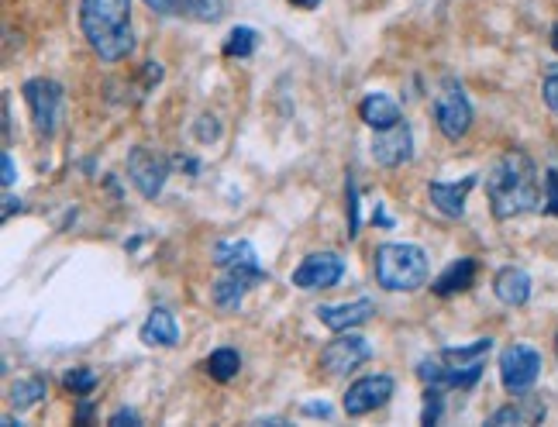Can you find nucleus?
<instances>
[{
  "label": "nucleus",
  "instance_id": "1",
  "mask_svg": "<svg viewBox=\"0 0 558 427\" xmlns=\"http://www.w3.org/2000/svg\"><path fill=\"white\" fill-rule=\"evenodd\" d=\"M486 197L496 221H514L521 214L541 211L538 166L521 149L503 152L486 173Z\"/></svg>",
  "mask_w": 558,
  "mask_h": 427
},
{
  "label": "nucleus",
  "instance_id": "2",
  "mask_svg": "<svg viewBox=\"0 0 558 427\" xmlns=\"http://www.w3.org/2000/svg\"><path fill=\"white\" fill-rule=\"evenodd\" d=\"M80 28L104 62H121L135 52L131 0H80Z\"/></svg>",
  "mask_w": 558,
  "mask_h": 427
},
{
  "label": "nucleus",
  "instance_id": "3",
  "mask_svg": "<svg viewBox=\"0 0 558 427\" xmlns=\"http://www.w3.org/2000/svg\"><path fill=\"white\" fill-rule=\"evenodd\" d=\"M493 352V338H476L462 348H441L417 362V379L438 390H472L483 379L486 355Z\"/></svg>",
  "mask_w": 558,
  "mask_h": 427
},
{
  "label": "nucleus",
  "instance_id": "4",
  "mask_svg": "<svg viewBox=\"0 0 558 427\" xmlns=\"http://www.w3.org/2000/svg\"><path fill=\"white\" fill-rule=\"evenodd\" d=\"M372 273L376 283L390 293H414L428 283V252L421 245H400L386 242L372 252Z\"/></svg>",
  "mask_w": 558,
  "mask_h": 427
},
{
  "label": "nucleus",
  "instance_id": "5",
  "mask_svg": "<svg viewBox=\"0 0 558 427\" xmlns=\"http://www.w3.org/2000/svg\"><path fill=\"white\" fill-rule=\"evenodd\" d=\"M21 93H25V104H28V111H31L35 135L49 142V138L59 131L66 93H62V87H59L56 80H45V76H35V80H28L25 87H21Z\"/></svg>",
  "mask_w": 558,
  "mask_h": 427
},
{
  "label": "nucleus",
  "instance_id": "6",
  "mask_svg": "<svg viewBox=\"0 0 558 427\" xmlns=\"http://www.w3.org/2000/svg\"><path fill=\"white\" fill-rule=\"evenodd\" d=\"M434 121H438V131L448 142H459L472 128V104L465 97L462 83L452 80V76H445L438 93H434Z\"/></svg>",
  "mask_w": 558,
  "mask_h": 427
},
{
  "label": "nucleus",
  "instance_id": "7",
  "mask_svg": "<svg viewBox=\"0 0 558 427\" xmlns=\"http://www.w3.org/2000/svg\"><path fill=\"white\" fill-rule=\"evenodd\" d=\"M541 376V352L531 345H510L500 352V383L507 393L521 397V393H531V386L538 383Z\"/></svg>",
  "mask_w": 558,
  "mask_h": 427
},
{
  "label": "nucleus",
  "instance_id": "8",
  "mask_svg": "<svg viewBox=\"0 0 558 427\" xmlns=\"http://www.w3.org/2000/svg\"><path fill=\"white\" fill-rule=\"evenodd\" d=\"M128 176L145 200H155L169 180V159L149 149V145H135V149L128 152Z\"/></svg>",
  "mask_w": 558,
  "mask_h": 427
},
{
  "label": "nucleus",
  "instance_id": "9",
  "mask_svg": "<svg viewBox=\"0 0 558 427\" xmlns=\"http://www.w3.org/2000/svg\"><path fill=\"white\" fill-rule=\"evenodd\" d=\"M372 359V345L362 335H352V331H338L335 341H328L321 352V369L328 376H348L352 369L366 366Z\"/></svg>",
  "mask_w": 558,
  "mask_h": 427
},
{
  "label": "nucleus",
  "instance_id": "10",
  "mask_svg": "<svg viewBox=\"0 0 558 427\" xmlns=\"http://www.w3.org/2000/svg\"><path fill=\"white\" fill-rule=\"evenodd\" d=\"M390 397H393V379L386 376V372H376V376L355 379V383L348 386L341 407H345L348 417H366V414H372V410L383 407Z\"/></svg>",
  "mask_w": 558,
  "mask_h": 427
},
{
  "label": "nucleus",
  "instance_id": "11",
  "mask_svg": "<svg viewBox=\"0 0 558 427\" xmlns=\"http://www.w3.org/2000/svg\"><path fill=\"white\" fill-rule=\"evenodd\" d=\"M341 276H345V262L338 252H310L293 269V286L297 290H331Z\"/></svg>",
  "mask_w": 558,
  "mask_h": 427
},
{
  "label": "nucleus",
  "instance_id": "12",
  "mask_svg": "<svg viewBox=\"0 0 558 427\" xmlns=\"http://www.w3.org/2000/svg\"><path fill=\"white\" fill-rule=\"evenodd\" d=\"M372 159L383 169L407 166L414 159V131H410V124L400 121L386 131H376V138H372Z\"/></svg>",
  "mask_w": 558,
  "mask_h": 427
},
{
  "label": "nucleus",
  "instance_id": "13",
  "mask_svg": "<svg viewBox=\"0 0 558 427\" xmlns=\"http://www.w3.org/2000/svg\"><path fill=\"white\" fill-rule=\"evenodd\" d=\"M269 273H238V269H221V279L214 283V304L217 310H224V314H231V310L242 307L245 293L252 290V286L266 283Z\"/></svg>",
  "mask_w": 558,
  "mask_h": 427
},
{
  "label": "nucleus",
  "instance_id": "14",
  "mask_svg": "<svg viewBox=\"0 0 558 427\" xmlns=\"http://www.w3.org/2000/svg\"><path fill=\"white\" fill-rule=\"evenodd\" d=\"M317 321L324 324L328 331H355L362 328L366 321H372V314H376V304L372 300H352V304H321L314 310Z\"/></svg>",
  "mask_w": 558,
  "mask_h": 427
},
{
  "label": "nucleus",
  "instance_id": "15",
  "mask_svg": "<svg viewBox=\"0 0 558 427\" xmlns=\"http://www.w3.org/2000/svg\"><path fill=\"white\" fill-rule=\"evenodd\" d=\"M479 183V176H465L459 183H428V197L445 217H462L465 200H469L472 186Z\"/></svg>",
  "mask_w": 558,
  "mask_h": 427
},
{
  "label": "nucleus",
  "instance_id": "16",
  "mask_svg": "<svg viewBox=\"0 0 558 427\" xmlns=\"http://www.w3.org/2000/svg\"><path fill=\"white\" fill-rule=\"evenodd\" d=\"M214 266L217 269H238V273H266L259 266V255H255L252 242L245 238H231V242L214 245Z\"/></svg>",
  "mask_w": 558,
  "mask_h": 427
},
{
  "label": "nucleus",
  "instance_id": "17",
  "mask_svg": "<svg viewBox=\"0 0 558 427\" xmlns=\"http://www.w3.org/2000/svg\"><path fill=\"white\" fill-rule=\"evenodd\" d=\"M541 421H545V400L534 397V393H521L517 403H507V407L493 410L486 424L507 427V424H541Z\"/></svg>",
  "mask_w": 558,
  "mask_h": 427
},
{
  "label": "nucleus",
  "instance_id": "18",
  "mask_svg": "<svg viewBox=\"0 0 558 427\" xmlns=\"http://www.w3.org/2000/svg\"><path fill=\"white\" fill-rule=\"evenodd\" d=\"M493 293H496V300H500V304L524 307L527 300H531V276H527L524 269H517V266L500 269L496 279H493Z\"/></svg>",
  "mask_w": 558,
  "mask_h": 427
},
{
  "label": "nucleus",
  "instance_id": "19",
  "mask_svg": "<svg viewBox=\"0 0 558 427\" xmlns=\"http://www.w3.org/2000/svg\"><path fill=\"white\" fill-rule=\"evenodd\" d=\"M359 118L366 121L372 131H386L403 121V111H400L397 100L386 97V93H369V97L359 104Z\"/></svg>",
  "mask_w": 558,
  "mask_h": 427
},
{
  "label": "nucleus",
  "instance_id": "20",
  "mask_svg": "<svg viewBox=\"0 0 558 427\" xmlns=\"http://www.w3.org/2000/svg\"><path fill=\"white\" fill-rule=\"evenodd\" d=\"M142 341L149 348H176L180 341V328H176V317L166 307H155L149 321L142 324Z\"/></svg>",
  "mask_w": 558,
  "mask_h": 427
},
{
  "label": "nucleus",
  "instance_id": "21",
  "mask_svg": "<svg viewBox=\"0 0 558 427\" xmlns=\"http://www.w3.org/2000/svg\"><path fill=\"white\" fill-rule=\"evenodd\" d=\"M472 283H476V259H459L434 279L431 290L438 293V297H452V293H465Z\"/></svg>",
  "mask_w": 558,
  "mask_h": 427
},
{
  "label": "nucleus",
  "instance_id": "22",
  "mask_svg": "<svg viewBox=\"0 0 558 427\" xmlns=\"http://www.w3.org/2000/svg\"><path fill=\"white\" fill-rule=\"evenodd\" d=\"M238 369H242V355H238L235 348H217L204 362V372L211 379H217V383H231V379L238 376Z\"/></svg>",
  "mask_w": 558,
  "mask_h": 427
},
{
  "label": "nucleus",
  "instance_id": "23",
  "mask_svg": "<svg viewBox=\"0 0 558 427\" xmlns=\"http://www.w3.org/2000/svg\"><path fill=\"white\" fill-rule=\"evenodd\" d=\"M45 397V379L42 376H31V379H18V383L11 386V403L18 410H28L35 407L38 400Z\"/></svg>",
  "mask_w": 558,
  "mask_h": 427
},
{
  "label": "nucleus",
  "instance_id": "24",
  "mask_svg": "<svg viewBox=\"0 0 558 427\" xmlns=\"http://www.w3.org/2000/svg\"><path fill=\"white\" fill-rule=\"evenodd\" d=\"M255 45H259V35H255V28H235L228 38H224V56L228 59H248L255 52Z\"/></svg>",
  "mask_w": 558,
  "mask_h": 427
},
{
  "label": "nucleus",
  "instance_id": "25",
  "mask_svg": "<svg viewBox=\"0 0 558 427\" xmlns=\"http://www.w3.org/2000/svg\"><path fill=\"white\" fill-rule=\"evenodd\" d=\"M62 386H66L73 397H90V393L97 390V372H93L90 366H76V369L66 372Z\"/></svg>",
  "mask_w": 558,
  "mask_h": 427
},
{
  "label": "nucleus",
  "instance_id": "26",
  "mask_svg": "<svg viewBox=\"0 0 558 427\" xmlns=\"http://www.w3.org/2000/svg\"><path fill=\"white\" fill-rule=\"evenodd\" d=\"M445 390H438V386H428V393H424V414H421V421L424 424H438L441 421V414H445V397H441Z\"/></svg>",
  "mask_w": 558,
  "mask_h": 427
},
{
  "label": "nucleus",
  "instance_id": "27",
  "mask_svg": "<svg viewBox=\"0 0 558 427\" xmlns=\"http://www.w3.org/2000/svg\"><path fill=\"white\" fill-rule=\"evenodd\" d=\"M183 4L197 21H217L224 14V0H183Z\"/></svg>",
  "mask_w": 558,
  "mask_h": 427
},
{
  "label": "nucleus",
  "instance_id": "28",
  "mask_svg": "<svg viewBox=\"0 0 558 427\" xmlns=\"http://www.w3.org/2000/svg\"><path fill=\"white\" fill-rule=\"evenodd\" d=\"M541 211L558 217V169L545 173V204H541Z\"/></svg>",
  "mask_w": 558,
  "mask_h": 427
},
{
  "label": "nucleus",
  "instance_id": "29",
  "mask_svg": "<svg viewBox=\"0 0 558 427\" xmlns=\"http://www.w3.org/2000/svg\"><path fill=\"white\" fill-rule=\"evenodd\" d=\"M345 193H348V238H355V235H359V197H355V180H352V173H348Z\"/></svg>",
  "mask_w": 558,
  "mask_h": 427
},
{
  "label": "nucleus",
  "instance_id": "30",
  "mask_svg": "<svg viewBox=\"0 0 558 427\" xmlns=\"http://www.w3.org/2000/svg\"><path fill=\"white\" fill-rule=\"evenodd\" d=\"M197 138H200V142H217V138H221V124H217L214 114H204V118H200Z\"/></svg>",
  "mask_w": 558,
  "mask_h": 427
},
{
  "label": "nucleus",
  "instance_id": "31",
  "mask_svg": "<svg viewBox=\"0 0 558 427\" xmlns=\"http://www.w3.org/2000/svg\"><path fill=\"white\" fill-rule=\"evenodd\" d=\"M145 4H149L155 14H162V18H176V14L186 11L183 0H145Z\"/></svg>",
  "mask_w": 558,
  "mask_h": 427
},
{
  "label": "nucleus",
  "instance_id": "32",
  "mask_svg": "<svg viewBox=\"0 0 558 427\" xmlns=\"http://www.w3.org/2000/svg\"><path fill=\"white\" fill-rule=\"evenodd\" d=\"M107 424H111V427H138V424H142V417H138V410L121 407V410H114V414L107 417Z\"/></svg>",
  "mask_w": 558,
  "mask_h": 427
},
{
  "label": "nucleus",
  "instance_id": "33",
  "mask_svg": "<svg viewBox=\"0 0 558 427\" xmlns=\"http://www.w3.org/2000/svg\"><path fill=\"white\" fill-rule=\"evenodd\" d=\"M541 97H545L548 111L558 114V73H552V76L545 80V87H541Z\"/></svg>",
  "mask_w": 558,
  "mask_h": 427
},
{
  "label": "nucleus",
  "instance_id": "34",
  "mask_svg": "<svg viewBox=\"0 0 558 427\" xmlns=\"http://www.w3.org/2000/svg\"><path fill=\"white\" fill-rule=\"evenodd\" d=\"M0 173H4V176H0V180H4V186H7V190H11V186H14V180H18V169H14V159H11V155H0Z\"/></svg>",
  "mask_w": 558,
  "mask_h": 427
},
{
  "label": "nucleus",
  "instance_id": "35",
  "mask_svg": "<svg viewBox=\"0 0 558 427\" xmlns=\"http://www.w3.org/2000/svg\"><path fill=\"white\" fill-rule=\"evenodd\" d=\"M4 145H11V97L4 93Z\"/></svg>",
  "mask_w": 558,
  "mask_h": 427
},
{
  "label": "nucleus",
  "instance_id": "36",
  "mask_svg": "<svg viewBox=\"0 0 558 427\" xmlns=\"http://www.w3.org/2000/svg\"><path fill=\"white\" fill-rule=\"evenodd\" d=\"M14 211H21V200L14 193H4V221H11Z\"/></svg>",
  "mask_w": 558,
  "mask_h": 427
},
{
  "label": "nucleus",
  "instance_id": "37",
  "mask_svg": "<svg viewBox=\"0 0 558 427\" xmlns=\"http://www.w3.org/2000/svg\"><path fill=\"white\" fill-rule=\"evenodd\" d=\"M83 403H80V414H76V421H80V424H87L90 421V417H93V403L87 400V397H80Z\"/></svg>",
  "mask_w": 558,
  "mask_h": 427
},
{
  "label": "nucleus",
  "instance_id": "38",
  "mask_svg": "<svg viewBox=\"0 0 558 427\" xmlns=\"http://www.w3.org/2000/svg\"><path fill=\"white\" fill-rule=\"evenodd\" d=\"M286 4L300 7V11H314V7H321V0H286Z\"/></svg>",
  "mask_w": 558,
  "mask_h": 427
},
{
  "label": "nucleus",
  "instance_id": "39",
  "mask_svg": "<svg viewBox=\"0 0 558 427\" xmlns=\"http://www.w3.org/2000/svg\"><path fill=\"white\" fill-rule=\"evenodd\" d=\"M307 414H321V417H328L331 414V410H328V403H307Z\"/></svg>",
  "mask_w": 558,
  "mask_h": 427
},
{
  "label": "nucleus",
  "instance_id": "40",
  "mask_svg": "<svg viewBox=\"0 0 558 427\" xmlns=\"http://www.w3.org/2000/svg\"><path fill=\"white\" fill-rule=\"evenodd\" d=\"M0 424H4V427H18V421H14L11 414H4V417H0Z\"/></svg>",
  "mask_w": 558,
  "mask_h": 427
},
{
  "label": "nucleus",
  "instance_id": "41",
  "mask_svg": "<svg viewBox=\"0 0 558 427\" xmlns=\"http://www.w3.org/2000/svg\"><path fill=\"white\" fill-rule=\"evenodd\" d=\"M552 49H555V52H558V25H555V28H552Z\"/></svg>",
  "mask_w": 558,
  "mask_h": 427
},
{
  "label": "nucleus",
  "instance_id": "42",
  "mask_svg": "<svg viewBox=\"0 0 558 427\" xmlns=\"http://www.w3.org/2000/svg\"><path fill=\"white\" fill-rule=\"evenodd\" d=\"M555 355H558V331H555Z\"/></svg>",
  "mask_w": 558,
  "mask_h": 427
}]
</instances>
